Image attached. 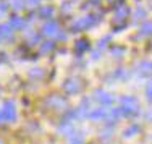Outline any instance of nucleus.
<instances>
[{
  "instance_id": "1",
  "label": "nucleus",
  "mask_w": 152,
  "mask_h": 144,
  "mask_svg": "<svg viewBox=\"0 0 152 144\" xmlns=\"http://www.w3.org/2000/svg\"><path fill=\"white\" fill-rule=\"evenodd\" d=\"M121 112L126 117H136L139 113V105L134 97H123L121 99Z\"/></svg>"
},
{
  "instance_id": "2",
  "label": "nucleus",
  "mask_w": 152,
  "mask_h": 144,
  "mask_svg": "<svg viewBox=\"0 0 152 144\" xmlns=\"http://www.w3.org/2000/svg\"><path fill=\"white\" fill-rule=\"evenodd\" d=\"M97 21H99V20H97V18L94 16V15H88V16L81 18V20L75 21L73 26H71V29H73V31L88 29V28H91V26H94V24H97Z\"/></svg>"
},
{
  "instance_id": "3",
  "label": "nucleus",
  "mask_w": 152,
  "mask_h": 144,
  "mask_svg": "<svg viewBox=\"0 0 152 144\" xmlns=\"http://www.w3.org/2000/svg\"><path fill=\"white\" fill-rule=\"evenodd\" d=\"M3 117H5L7 121H16V117H18V112H16V107H15V102L13 100H7L3 104V110H2Z\"/></svg>"
},
{
  "instance_id": "4",
  "label": "nucleus",
  "mask_w": 152,
  "mask_h": 144,
  "mask_svg": "<svg viewBox=\"0 0 152 144\" xmlns=\"http://www.w3.org/2000/svg\"><path fill=\"white\" fill-rule=\"evenodd\" d=\"M45 102H47V105H49L50 109H55V110H61V109L66 107V100H65L61 96H57V94L47 97Z\"/></svg>"
},
{
  "instance_id": "5",
  "label": "nucleus",
  "mask_w": 152,
  "mask_h": 144,
  "mask_svg": "<svg viewBox=\"0 0 152 144\" xmlns=\"http://www.w3.org/2000/svg\"><path fill=\"white\" fill-rule=\"evenodd\" d=\"M81 88H83V84H81V81H78V80H68V81H65V84H63V89H65L66 94H76V92L81 91Z\"/></svg>"
},
{
  "instance_id": "6",
  "label": "nucleus",
  "mask_w": 152,
  "mask_h": 144,
  "mask_svg": "<svg viewBox=\"0 0 152 144\" xmlns=\"http://www.w3.org/2000/svg\"><path fill=\"white\" fill-rule=\"evenodd\" d=\"M42 32H44L45 36H58L60 34V28H58V24H57L55 21H50V23L44 24Z\"/></svg>"
},
{
  "instance_id": "7",
  "label": "nucleus",
  "mask_w": 152,
  "mask_h": 144,
  "mask_svg": "<svg viewBox=\"0 0 152 144\" xmlns=\"http://www.w3.org/2000/svg\"><path fill=\"white\" fill-rule=\"evenodd\" d=\"M96 99L99 100L100 104H104V105H108V104L113 102V97L108 96V94H105V92H100V91L96 92Z\"/></svg>"
},
{
  "instance_id": "8",
  "label": "nucleus",
  "mask_w": 152,
  "mask_h": 144,
  "mask_svg": "<svg viewBox=\"0 0 152 144\" xmlns=\"http://www.w3.org/2000/svg\"><path fill=\"white\" fill-rule=\"evenodd\" d=\"M141 75L147 76V75H152V62H141L139 63V68H137Z\"/></svg>"
},
{
  "instance_id": "9",
  "label": "nucleus",
  "mask_w": 152,
  "mask_h": 144,
  "mask_svg": "<svg viewBox=\"0 0 152 144\" xmlns=\"http://www.w3.org/2000/svg\"><path fill=\"white\" fill-rule=\"evenodd\" d=\"M107 110L105 109H97V110H94V112H91L88 115L89 118H92V120H102V118H107Z\"/></svg>"
},
{
  "instance_id": "10",
  "label": "nucleus",
  "mask_w": 152,
  "mask_h": 144,
  "mask_svg": "<svg viewBox=\"0 0 152 144\" xmlns=\"http://www.w3.org/2000/svg\"><path fill=\"white\" fill-rule=\"evenodd\" d=\"M10 26L13 28V29H23L24 28V20L20 16H12V20H10Z\"/></svg>"
},
{
  "instance_id": "11",
  "label": "nucleus",
  "mask_w": 152,
  "mask_h": 144,
  "mask_svg": "<svg viewBox=\"0 0 152 144\" xmlns=\"http://www.w3.org/2000/svg\"><path fill=\"white\" fill-rule=\"evenodd\" d=\"M13 34V28L10 24H0V36L3 37H12Z\"/></svg>"
},
{
  "instance_id": "12",
  "label": "nucleus",
  "mask_w": 152,
  "mask_h": 144,
  "mask_svg": "<svg viewBox=\"0 0 152 144\" xmlns=\"http://www.w3.org/2000/svg\"><path fill=\"white\" fill-rule=\"evenodd\" d=\"M53 15V8L52 7H42L41 10H39V16L41 18H50Z\"/></svg>"
},
{
  "instance_id": "13",
  "label": "nucleus",
  "mask_w": 152,
  "mask_h": 144,
  "mask_svg": "<svg viewBox=\"0 0 152 144\" xmlns=\"http://www.w3.org/2000/svg\"><path fill=\"white\" fill-rule=\"evenodd\" d=\"M53 47H55V42H50V41H47L42 44V47H41V53L44 55V53H49V52H52Z\"/></svg>"
},
{
  "instance_id": "14",
  "label": "nucleus",
  "mask_w": 152,
  "mask_h": 144,
  "mask_svg": "<svg viewBox=\"0 0 152 144\" xmlns=\"http://www.w3.org/2000/svg\"><path fill=\"white\" fill-rule=\"evenodd\" d=\"M76 52H84L86 49H89V44H88V41H84V39H83V41H78L76 42Z\"/></svg>"
},
{
  "instance_id": "15",
  "label": "nucleus",
  "mask_w": 152,
  "mask_h": 144,
  "mask_svg": "<svg viewBox=\"0 0 152 144\" xmlns=\"http://www.w3.org/2000/svg\"><path fill=\"white\" fill-rule=\"evenodd\" d=\"M137 131H139V126H136V125L126 128V129H125V138H131V136H134Z\"/></svg>"
},
{
  "instance_id": "16",
  "label": "nucleus",
  "mask_w": 152,
  "mask_h": 144,
  "mask_svg": "<svg viewBox=\"0 0 152 144\" xmlns=\"http://www.w3.org/2000/svg\"><path fill=\"white\" fill-rule=\"evenodd\" d=\"M141 34L142 36H149V34H152V23H146L142 26V31H141Z\"/></svg>"
},
{
  "instance_id": "17",
  "label": "nucleus",
  "mask_w": 152,
  "mask_h": 144,
  "mask_svg": "<svg viewBox=\"0 0 152 144\" xmlns=\"http://www.w3.org/2000/svg\"><path fill=\"white\" fill-rule=\"evenodd\" d=\"M70 144H84V143H83V136L81 134H75Z\"/></svg>"
},
{
  "instance_id": "18",
  "label": "nucleus",
  "mask_w": 152,
  "mask_h": 144,
  "mask_svg": "<svg viewBox=\"0 0 152 144\" xmlns=\"http://www.w3.org/2000/svg\"><path fill=\"white\" fill-rule=\"evenodd\" d=\"M23 7H24V2H23V0H13V8L20 10V8H23Z\"/></svg>"
},
{
  "instance_id": "19",
  "label": "nucleus",
  "mask_w": 152,
  "mask_h": 144,
  "mask_svg": "<svg viewBox=\"0 0 152 144\" xmlns=\"http://www.w3.org/2000/svg\"><path fill=\"white\" fill-rule=\"evenodd\" d=\"M146 94H147V99H149V100H152V80L149 81V84H147Z\"/></svg>"
},
{
  "instance_id": "20",
  "label": "nucleus",
  "mask_w": 152,
  "mask_h": 144,
  "mask_svg": "<svg viewBox=\"0 0 152 144\" xmlns=\"http://www.w3.org/2000/svg\"><path fill=\"white\" fill-rule=\"evenodd\" d=\"M31 76H34V78H42V76H44V71H42V70H32V71H31Z\"/></svg>"
},
{
  "instance_id": "21",
  "label": "nucleus",
  "mask_w": 152,
  "mask_h": 144,
  "mask_svg": "<svg viewBox=\"0 0 152 144\" xmlns=\"http://www.w3.org/2000/svg\"><path fill=\"white\" fill-rule=\"evenodd\" d=\"M7 10H8V5H7V3H0V16L5 15Z\"/></svg>"
},
{
  "instance_id": "22",
  "label": "nucleus",
  "mask_w": 152,
  "mask_h": 144,
  "mask_svg": "<svg viewBox=\"0 0 152 144\" xmlns=\"http://www.w3.org/2000/svg\"><path fill=\"white\" fill-rule=\"evenodd\" d=\"M3 120H5V117H3V113H2V112H0V123H2V121H3Z\"/></svg>"
},
{
  "instance_id": "23",
  "label": "nucleus",
  "mask_w": 152,
  "mask_h": 144,
  "mask_svg": "<svg viewBox=\"0 0 152 144\" xmlns=\"http://www.w3.org/2000/svg\"><path fill=\"white\" fill-rule=\"evenodd\" d=\"M0 144H3V141H2V139H0Z\"/></svg>"
}]
</instances>
